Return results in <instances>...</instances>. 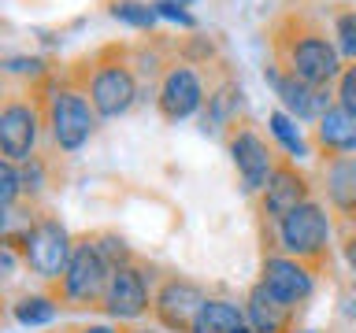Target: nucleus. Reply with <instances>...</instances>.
<instances>
[{"label": "nucleus", "instance_id": "9b49d317", "mask_svg": "<svg viewBox=\"0 0 356 333\" xmlns=\"http://www.w3.org/2000/svg\"><path fill=\"white\" fill-rule=\"evenodd\" d=\"M230 155H234V166H238V174H241L245 193H264L267 178H271L275 166H278L275 152L267 148V141L256 130L241 126V130H234V137H230Z\"/></svg>", "mask_w": 356, "mask_h": 333}, {"label": "nucleus", "instance_id": "a211bd4d", "mask_svg": "<svg viewBox=\"0 0 356 333\" xmlns=\"http://www.w3.org/2000/svg\"><path fill=\"white\" fill-rule=\"evenodd\" d=\"M241 326H245V307L230 304V300H208L193 333H238Z\"/></svg>", "mask_w": 356, "mask_h": 333}, {"label": "nucleus", "instance_id": "393cba45", "mask_svg": "<svg viewBox=\"0 0 356 333\" xmlns=\"http://www.w3.org/2000/svg\"><path fill=\"white\" fill-rule=\"evenodd\" d=\"M338 104L356 111V63H349L338 78Z\"/></svg>", "mask_w": 356, "mask_h": 333}, {"label": "nucleus", "instance_id": "f8f14e48", "mask_svg": "<svg viewBox=\"0 0 356 333\" xmlns=\"http://www.w3.org/2000/svg\"><path fill=\"white\" fill-rule=\"evenodd\" d=\"M200 104H204V85H200L197 71L186 67V63L171 67V71L163 74V82H160V93H156L160 115L167 122H178V119H189Z\"/></svg>", "mask_w": 356, "mask_h": 333}, {"label": "nucleus", "instance_id": "cd10ccee", "mask_svg": "<svg viewBox=\"0 0 356 333\" xmlns=\"http://www.w3.org/2000/svg\"><path fill=\"white\" fill-rule=\"evenodd\" d=\"M341 255H345V263L356 271V226L345 230V237H341Z\"/></svg>", "mask_w": 356, "mask_h": 333}, {"label": "nucleus", "instance_id": "dca6fc26", "mask_svg": "<svg viewBox=\"0 0 356 333\" xmlns=\"http://www.w3.org/2000/svg\"><path fill=\"white\" fill-rule=\"evenodd\" d=\"M316 141L330 155H356V111L334 104L327 115L316 122Z\"/></svg>", "mask_w": 356, "mask_h": 333}, {"label": "nucleus", "instance_id": "1a4fd4ad", "mask_svg": "<svg viewBox=\"0 0 356 333\" xmlns=\"http://www.w3.org/2000/svg\"><path fill=\"white\" fill-rule=\"evenodd\" d=\"M267 82H271L278 104L286 108V115H293V119H316L319 122L334 108L330 85H308V82H300V78L286 74L278 63L267 67Z\"/></svg>", "mask_w": 356, "mask_h": 333}, {"label": "nucleus", "instance_id": "7c9ffc66", "mask_svg": "<svg viewBox=\"0 0 356 333\" xmlns=\"http://www.w3.org/2000/svg\"><path fill=\"white\" fill-rule=\"evenodd\" d=\"M238 333H256V330H252V326H249V322H245V326H241V330H238Z\"/></svg>", "mask_w": 356, "mask_h": 333}, {"label": "nucleus", "instance_id": "2eb2a0df", "mask_svg": "<svg viewBox=\"0 0 356 333\" xmlns=\"http://www.w3.org/2000/svg\"><path fill=\"white\" fill-rule=\"evenodd\" d=\"M293 304H286L282 296H275L264 282H256L245 296V322L256 333H289L293 326Z\"/></svg>", "mask_w": 356, "mask_h": 333}, {"label": "nucleus", "instance_id": "5701e85b", "mask_svg": "<svg viewBox=\"0 0 356 333\" xmlns=\"http://www.w3.org/2000/svg\"><path fill=\"white\" fill-rule=\"evenodd\" d=\"M334 44H338L341 60L356 63V8H341L334 15Z\"/></svg>", "mask_w": 356, "mask_h": 333}, {"label": "nucleus", "instance_id": "7ed1b4c3", "mask_svg": "<svg viewBox=\"0 0 356 333\" xmlns=\"http://www.w3.org/2000/svg\"><path fill=\"white\" fill-rule=\"evenodd\" d=\"M111 271L115 266L100 255L93 237L78 241L63 278L56 282V293H52L56 304L60 307H100L104 304V293H108V282H111Z\"/></svg>", "mask_w": 356, "mask_h": 333}, {"label": "nucleus", "instance_id": "f257e3e1", "mask_svg": "<svg viewBox=\"0 0 356 333\" xmlns=\"http://www.w3.org/2000/svg\"><path fill=\"white\" fill-rule=\"evenodd\" d=\"M271 41H275V63L308 85H330L345 71L338 44L327 37V30L319 22H312L300 11H289L286 19L275 22Z\"/></svg>", "mask_w": 356, "mask_h": 333}, {"label": "nucleus", "instance_id": "20e7f679", "mask_svg": "<svg viewBox=\"0 0 356 333\" xmlns=\"http://www.w3.org/2000/svg\"><path fill=\"white\" fill-rule=\"evenodd\" d=\"M41 104H44V126H49L52 141L60 144L63 152H78L89 137H93L100 115H97L93 100H86L82 89L49 85L41 96Z\"/></svg>", "mask_w": 356, "mask_h": 333}, {"label": "nucleus", "instance_id": "412c9836", "mask_svg": "<svg viewBox=\"0 0 356 333\" xmlns=\"http://www.w3.org/2000/svg\"><path fill=\"white\" fill-rule=\"evenodd\" d=\"M111 15H115L119 22H127V26L134 30H152L156 26V4H141V0H115L111 4Z\"/></svg>", "mask_w": 356, "mask_h": 333}, {"label": "nucleus", "instance_id": "a878e982", "mask_svg": "<svg viewBox=\"0 0 356 333\" xmlns=\"http://www.w3.org/2000/svg\"><path fill=\"white\" fill-rule=\"evenodd\" d=\"M156 15H160V19H171V22H178V26H197V19L189 15L186 8L171 4V0H156Z\"/></svg>", "mask_w": 356, "mask_h": 333}, {"label": "nucleus", "instance_id": "6ab92c4d", "mask_svg": "<svg viewBox=\"0 0 356 333\" xmlns=\"http://www.w3.org/2000/svg\"><path fill=\"white\" fill-rule=\"evenodd\" d=\"M11 315H15L19 326H44V322L56 318V296L44 293H26L11 304Z\"/></svg>", "mask_w": 356, "mask_h": 333}, {"label": "nucleus", "instance_id": "aec40b11", "mask_svg": "<svg viewBox=\"0 0 356 333\" xmlns=\"http://www.w3.org/2000/svg\"><path fill=\"white\" fill-rule=\"evenodd\" d=\"M238 104H241V89H238V85H222L219 93H211V96H208V115H204V126H211V130L227 126L230 115L238 111Z\"/></svg>", "mask_w": 356, "mask_h": 333}, {"label": "nucleus", "instance_id": "f3484780", "mask_svg": "<svg viewBox=\"0 0 356 333\" xmlns=\"http://www.w3.org/2000/svg\"><path fill=\"white\" fill-rule=\"evenodd\" d=\"M327 196L334 211L356 219V155H334L327 163Z\"/></svg>", "mask_w": 356, "mask_h": 333}, {"label": "nucleus", "instance_id": "39448f33", "mask_svg": "<svg viewBox=\"0 0 356 333\" xmlns=\"http://www.w3.org/2000/svg\"><path fill=\"white\" fill-rule=\"evenodd\" d=\"M275 226H278V241H282L286 255L308 263L312 271L330 263V219L323 211V204L308 200V204H300L289 215H282Z\"/></svg>", "mask_w": 356, "mask_h": 333}, {"label": "nucleus", "instance_id": "c756f323", "mask_svg": "<svg viewBox=\"0 0 356 333\" xmlns=\"http://www.w3.org/2000/svg\"><path fill=\"white\" fill-rule=\"evenodd\" d=\"M171 4H178V8H189V4H197V0H171Z\"/></svg>", "mask_w": 356, "mask_h": 333}, {"label": "nucleus", "instance_id": "ddd939ff", "mask_svg": "<svg viewBox=\"0 0 356 333\" xmlns=\"http://www.w3.org/2000/svg\"><path fill=\"white\" fill-rule=\"evenodd\" d=\"M312 274H316V271H312L308 263L293 259V255H267L260 282L271 289L275 296H282L286 304L300 307L312 296V289H316V278H312Z\"/></svg>", "mask_w": 356, "mask_h": 333}, {"label": "nucleus", "instance_id": "4468645a", "mask_svg": "<svg viewBox=\"0 0 356 333\" xmlns=\"http://www.w3.org/2000/svg\"><path fill=\"white\" fill-rule=\"evenodd\" d=\"M308 200H312L308 178L300 174L293 163H278V166H275V174L267 178V185H264L260 207H264V215L271 219V222H278L282 215H289L293 207L308 204Z\"/></svg>", "mask_w": 356, "mask_h": 333}, {"label": "nucleus", "instance_id": "9d476101", "mask_svg": "<svg viewBox=\"0 0 356 333\" xmlns=\"http://www.w3.org/2000/svg\"><path fill=\"white\" fill-rule=\"evenodd\" d=\"M149 304H152V300H149V282H145L141 266L134 259L115 266L100 311H108V315L119 318V322H130V318H141L145 311H149Z\"/></svg>", "mask_w": 356, "mask_h": 333}, {"label": "nucleus", "instance_id": "4be33fe9", "mask_svg": "<svg viewBox=\"0 0 356 333\" xmlns=\"http://www.w3.org/2000/svg\"><path fill=\"white\" fill-rule=\"evenodd\" d=\"M271 133H275V141L282 144V148L289 155H305V137H300V130H297V119L293 115H286V111H271Z\"/></svg>", "mask_w": 356, "mask_h": 333}, {"label": "nucleus", "instance_id": "bb28decb", "mask_svg": "<svg viewBox=\"0 0 356 333\" xmlns=\"http://www.w3.org/2000/svg\"><path fill=\"white\" fill-rule=\"evenodd\" d=\"M4 71L8 74H30V78H38V74H44V63L41 60H8Z\"/></svg>", "mask_w": 356, "mask_h": 333}, {"label": "nucleus", "instance_id": "c85d7f7f", "mask_svg": "<svg viewBox=\"0 0 356 333\" xmlns=\"http://www.w3.org/2000/svg\"><path fill=\"white\" fill-rule=\"evenodd\" d=\"M74 333H115V330H111V326H97V322H93V326H82V330H74Z\"/></svg>", "mask_w": 356, "mask_h": 333}, {"label": "nucleus", "instance_id": "0eeeda50", "mask_svg": "<svg viewBox=\"0 0 356 333\" xmlns=\"http://www.w3.org/2000/svg\"><path fill=\"white\" fill-rule=\"evenodd\" d=\"M44 122V104L26 96H8L0 108V152L11 163H30L38 148V133Z\"/></svg>", "mask_w": 356, "mask_h": 333}, {"label": "nucleus", "instance_id": "423d86ee", "mask_svg": "<svg viewBox=\"0 0 356 333\" xmlns=\"http://www.w3.org/2000/svg\"><path fill=\"white\" fill-rule=\"evenodd\" d=\"M86 96L93 100L97 115L100 119H115L127 115L138 100V78H134L130 63H122L119 56H100L93 63V74L86 82Z\"/></svg>", "mask_w": 356, "mask_h": 333}, {"label": "nucleus", "instance_id": "2f4dec72", "mask_svg": "<svg viewBox=\"0 0 356 333\" xmlns=\"http://www.w3.org/2000/svg\"><path fill=\"white\" fill-rule=\"evenodd\" d=\"M127 333H152V330H127Z\"/></svg>", "mask_w": 356, "mask_h": 333}, {"label": "nucleus", "instance_id": "b1692460", "mask_svg": "<svg viewBox=\"0 0 356 333\" xmlns=\"http://www.w3.org/2000/svg\"><path fill=\"white\" fill-rule=\"evenodd\" d=\"M19 193H22V174H19V163L4 160V163H0V204H4V211L15 207Z\"/></svg>", "mask_w": 356, "mask_h": 333}, {"label": "nucleus", "instance_id": "6e6552de", "mask_svg": "<svg viewBox=\"0 0 356 333\" xmlns=\"http://www.w3.org/2000/svg\"><path fill=\"white\" fill-rule=\"evenodd\" d=\"M208 300L211 296L197 282H189V278H167L152 296V315L171 333H193Z\"/></svg>", "mask_w": 356, "mask_h": 333}, {"label": "nucleus", "instance_id": "f03ea898", "mask_svg": "<svg viewBox=\"0 0 356 333\" xmlns=\"http://www.w3.org/2000/svg\"><path fill=\"white\" fill-rule=\"evenodd\" d=\"M4 244L22 252L26 271L38 274L41 282H60L67 263H71V255H74L71 233H67L63 222L52 219V215H38L33 222H26L22 233H8Z\"/></svg>", "mask_w": 356, "mask_h": 333}]
</instances>
